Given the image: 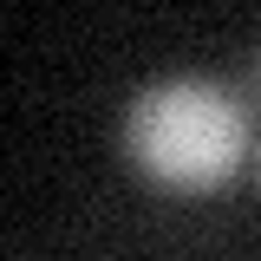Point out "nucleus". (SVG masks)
<instances>
[{"label": "nucleus", "instance_id": "nucleus-1", "mask_svg": "<svg viewBox=\"0 0 261 261\" xmlns=\"http://www.w3.org/2000/svg\"><path fill=\"white\" fill-rule=\"evenodd\" d=\"M124 157L170 196H216L248 163V92L202 72L144 85L124 111Z\"/></svg>", "mask_w": 261, "mask_h": 261}, {"label": "nucleus", "instance_id": "nucleus-2", "mask_svg": "<svg viewBox=\"0 0 261 261\" xmlns=\"http://www.w3.org/2000/svg\"><path fill=\"white\" fill-rule=\"evenodd\" d=\"M248 98L261 105V39H255V53H248Z\"/></svg>", "mask_w": 261, "mask_h": 261}, {"label": "nucleus", "instance_id": "nucleus-3", "mask_svg": "<svg viewBox=\"0 0 261 261\" xmlns=\"http://www.w3.org/2000/svg\"><path fill=\"white\" fill-rule=\"evenodd\" d=\"M255 183H261V150H255Z\"/></svg>", "mask_w": 261, "mask_h": 261}]
</instances>
